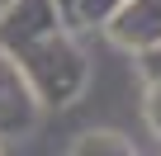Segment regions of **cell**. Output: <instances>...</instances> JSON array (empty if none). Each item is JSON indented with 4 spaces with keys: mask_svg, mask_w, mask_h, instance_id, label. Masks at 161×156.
Segmentation results:
<instances>
[{
    "mask_svg": "<svg viewBox=\"0 0 161 156\" xmlns=\"http://www.w3.org/2000/svg\"><path fill=\"white\" fill-rule=\"evenodd\" d=\"M142 123L161 142V81H142Z\"/></svg>",
    "mask_w": 161,
    "mask_h": 156,
    "instance_id": "obj_6",
    "label": "cell"
},
{
    "mask_svg": "<svg viewBox=\"0 0 161 156\" xmlns=\"http://www.w3.org/2000/svg\"><path fill=\"white\" fill-rule=\"evenodd\" d=\"M104 38L119 52H147L152 43H161V0H119L114 14L100 24Z\"/></svg>",
    "mask_w": 161,
    "mask_h": 156,
    "instance_id": "obj_3",
    "label": "cell"
},
{
    "mask_svg": "<svg viewBox=\"0 0 161 156\" xmlns=\"http://www.w3.org/2000/svg\"><path fill=\"white\" fill-rule=\"evenodd\" d=\"M137 71H142V81H161V43L137 52Z\"/></svg>",
    "mask_w": 161,
    "mask_h": 156,
    "instance_id": "obj_7",
    "label": "cell"
},
{
    "mask_svg": "<svg viewBox=\"0 0 161 156\" xmlns=\"http://www.w3.org/2000/svg\"><path fill=\"white\" fill-rule=\"evenodd\" d=\"M14 62L24 66L29 85L38 90L43 109H71L76 100H86L90 90V52L80 47V33L66 24L43 29L38 38L10 47Z\"/></svg>",
    "mask_w": 161,
    "mask_h": 156,
    "instance_id": "obj_1",
    "label": "cell"
},
{
    "mask_svg": "<svg viewBox=\"0 0 161 156\" xmlns=\"http://www.w3.org/2000/svg\"><path fill=\"white\" fill-rule=\"evenodd\" d=\"M114 5H119V0H57V10H62L66 29H76V33L100 29V24L114 14Z\"/></svg>",
    "mask_w": 161,
    "mask_h": 156,
    "instance_id": "obj_5",
    "label": "cell"
},
{
    "mask_svg": "<svg viewBox=\"0 0 161 156\" xmlns=\"http://www.w3.org/2000/svg\"><path fill=\"white\" fill-rule=\"evenodd\" d=\"M66 151L71 156H137L133 137H123L114 128H86V132H76L66 142Z\"/></svg>",
    "mask_w": 161,
    "mask_h": 156,
    "instance_id": "obj_4",
    "label": "cell"
},
{
    "mask_svg": "<svg viewBox=\"0 0 161 156\" xmlns=\"http://www.w3.org/2000/svg\"><path fill=\"white\" fill-rule=\"evenodd\" d=\"M0 151H5V142H0Z\"/></svg>",
    "mask_w": 161,
    "mask_h": 156,
    "instance_id": "obj_9",
    "label": "cell"
},
{
    "mask_svg": "<svg viewBox=\"0 0 161 156\" xmlns=\"http://www.w3.org/2000/svg\"><path fill=\"white\" fill-rule=\"evenodd\" d=\"M43 100L29 85L24 66L14 62L10 47H0V142H14V137H33L43 123Z\"/></svg>",
    "mask_w": 161,
    "mask_h": 156,
    "instance_id": "obj_2",
    "label": "cell"
},
{
    "mask_svg": "<svg viewBox=\"0 0 161 156\" xmlns=\"http://www.w3.org/2000/svg\"><path fill=\"white\" fill-rule=\"evenodd\" d=\"M5 5H10V0H0V14H5Z\"/></svg>",
    "mask_w": 161,
    "mask_h": 156,
    "instance_id": "obj_8",
    "label": "cell"
}]
</instances>
